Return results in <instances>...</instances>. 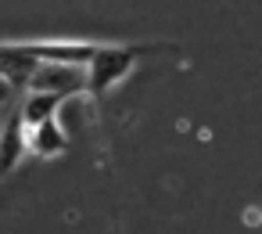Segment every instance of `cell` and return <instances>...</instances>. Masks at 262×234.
<instances>
[{
	"instance_id": "obj_8",
	"label": "cell",
	"mask_w": 262,
	"mask_h": 234,
	"mask_svg": "<svg viewBox=\"0 0 262 234\" xmlns=\"http://www.w3.org/2000/svg\"><path fill=\"white\" fill-rule=\"evenodd\" d=\"M11 98H15V90H11V87H8L4 80H0V108H4V105H8Z\"/></svg>"
},
{
	"instance_id": "obj_4",
	"label": "cell",
	"mask_w": 262,
	"mask_h": 234,
	"mask_svg": "<svg viewBox=\"0 0 262 234\" xmlns=\"http://www.w3.org/2000/svg\"><path fill=\"white\" fill-rule=\"evenodd\" d=\"M36 58L29 54V47H0V80L11 90H26L29 76L36 72Z\"/></svg>"
},
{
	"instance_id": "obj_3",
	"label": "cell",
	"mask_w": 262,
	"mask_h": 234,
	"mask_svg": "<svg viewBox=\"0 0 262 234\" xmlns=\"http://www.w3.org/2000/svg\"><path fill=\"white\" fill-rule=\"evenodd\" d=\"M94 51L90 44H33L29 54L36 62H47V65H65V69H86L94 62Z\"/></svg>"
},
{
	"instance_id": "obj_5",
	"label": "cell",
	"mask_w": 262,
	"mask_h": 234,
	"mask_svg": "<svg viewBox=\"0 0 262 234\" xmlns=\"http://www.w3.org/2000/svg\"><path fill=\"white\" fill-rule=\"evenodd\" d=\"M22 137H26V151H36V155H58L69 144L58 119H51L43 126H33V130H22Z\"/></svg>"
},
{
	"instance_id": "obj_2",
	"label": "cell",
	"mask_w": 262,
	"mask_h": 234,
	"mask_svg": "<svg viewBox=\"0 0 262 234\" xmlns=\"http://www.w3.org/2000/svg\"><path fill=\"white\" fill-rule=\"evenodd\" d=\"M79 90H86V69H65V65H47V62H40L26 83V94H47L58 101Z\"/></svg>"
},
{
	"instance_id": "obj_1",
	"label": "cell",
	"mask_w": 262,
	"mask_h": 234,
	"mask_svg": "<svg viewBox=\"0 0 262 234\" xmlns=\"http://www.w3.org/2000/svg\"><path fill=\"white\" fill-rule=\"evenodd\" d=\"M133 51H122V47H97L94 51V62L86 65V94H104L112 90L129 69H133Z\"/></svg>"
},
{
	"instance_id": "obj_6",
	"label": "cell",
	"mask_w": 262,
	"mask_h": 234,
	"mask_svg": "<svg viewBox=\"0 0 262 234\" xmlns=\"http://www.w3.org/2000/svg\"><path fill=\"white\" fill-rule=\"evenodd\" d=\"M58 98H47V94H26V101H22V108H18V126L22 130H33V126H43V123H51L54 119V112H58Z\"/></svg>"
},
{
	"instance_id": "obj_7",
	"label": "cell",
	"mask_w": 262,
	"mask_h": 234,
	"mask_svg": "<svg viewBox=\"0 0 262 234\" xmlns=\"http://www.w3.org/2000/svg\"><path fill=\"white\" fill-rule=\"evenodd\" d=\"M26 155V137H22V126L18 119L11 126H0V177L8 169H15V162Z\"/></svg>"
}]
</instances>
